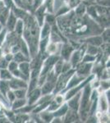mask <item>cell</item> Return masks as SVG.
I'll return each mask as SVG.
<instances>
[{
  "instance_id": "obj_1",
  "label": "cell",
  "mask_w": 110,
  "mask_h": 123,
  "mask_svg": "<svg viewBox=\"0 0 110 123\" xmlns=\"http://www.w3.org/2000/svg\"><path fill=\"white\" fill-rule=\"evenodd\" d=\"M57 25L65 36L68 34L82 39L91 35H100L103 28L87 14L77 16L73 9L68 13L57 17Z\"/></svg>"
},
{
  "instance_id": "obj_2",
  "label": "cell",
  "mask_w": 110,
  "mask_h": 123,
  "mask_svg": "<svg viewBox=\"0 0 110 123\" xmlns=\"http://www.w3.org/2000/svg\"><path fill=\"white\" fill-rule=\"evenodd\" d=\"M23 21L24 29L21 37L27 43L28 48H29L30 56L31 58L38 53L40 26L31 13Z\"/></svg>"
},
{
  "instance_id": "obj_3",
  "label": "cell",
  "mask_w": 110,
  "mask_h": 123,
  "mask_svg": "<svg viewBox=\"0 0 110 123\" xmlns=\"http://www.w3.org/2000/svg\"><path fill=\"white\" fill-rule=\"evenodd\" d=\"M75 73V69L71 68V70H69L68 71H66L63 73H60L58 76L57 81H56V84L54 86L53 91V94L55 95L58 93L62 92L63 90L65 89L66 85H67V82H68L69 79L71 78V76Z\"/></svg>"
},
{
  "instance_id": "obj_4",
  "label": "cell",
  "mask_w": 110,
  "mask_h": 123,
  "mask_svg": "<svg viewBox=\"0 0 110 123\" xmlns=\"http://www.w3.org/2000/svg\"><path fill=\"white\" fill-rule=\"evenodd\" d=\"M59 58H60V56L58 54L48 55V56L44 59L43 63H42L39 76H46V75L53 68V66H54L55 63L59 60Z\"/></svg>"
},
{
  "instance_id": "obj_5",
  "label": "cell",
  "mask_w": 110,
  "mask_h": 123,
  "mask_svg": "<svg viewBox=\"0 0 110 123\" xmlns=\"http://www.w3.org/2000/svg\"><path fill=\"white\" fill-rule=\"evenodd\" d=\"M95 77V75L91 74V76H89L88 77H86L85 80H83L79 85H77V86L73 87V88L70 89L69 90H67V92H66L65 94H64L65 100L67 101V99H68V98H70L71 97H72L73 95H75L76 94H77V93L81 92V91L83 90L84 87H85L87 84H89V83L91 82V81L93 80Z\"/></svg>"
},
{
  "instance_id": "obj_6",
  "label": "cell",
  "mask_w": 110,
  "mask_h": 123,
  "mask_svg": "<svg viewBox=\"0 0 110 123\" xmlns=\"http://www.w3.org/2000/svg\"><path fill=\"white\" fill-rule=\"evenodd\" d=\"M93 65L94 63L81 62L74 68L75 69V72L77 75H79V76L86 78V77L91 75V70H92V67H93Z\"/></svg>"
},
{
  "instance_id": "obj_7",
  "label": "cell",
  "mask_w": 110,
  "mask_h": 123,
  "mask_svg": "<svg viewBox=\"0 0 110 123\" xmlns=\"http://www.w3.org/2000/svg\"><path fill=\"white\" fill-rule=\"evenodd\" d=\"M75 49L76 48L71 42H68V40L67 42L63 43L60 49V58H62L63 61H69L70 57Z\"/></svg>"
},
{
  "instance_id": "obj_8",
  "label": "cell",
  "mask_w": 110,
  "mask_h": 123,
  "mask_svg": "<svg viewBox=\"0 0 110 123\" xmlns=\"http://www.w3.org/2000/svg\"><path fill=\"white\" fill-rule=\"evenodd\" d=\"M85 77L79 76V75H77V73L75 72L72 76H71V78L69 79V80H68V82H67V85H66L65 89L62 91V92H60V94H64L67 90H69L70 89L73 88V87L77 86V85H79L80 83H81L83 80H85Z\"/></svg>"
},
{
  "instance_id": "obj_9",
  "label": "cell",
  "mask_w": 110,
  "mask_h": 123,
  "mask_svg": "<svg viewBox=\"0 0 110 123\" xmlns=\"http://www.w3.org/2000/svg\"><path fill=\"white\" fill-rule=\"evenodd\" d=\"M46 13H47V11H46V8L44 4L39 6V7H37L32 12L33 17H35V19L36 20L37 23L39 24V25L40 27L43 25L44 22H45Z\"/></svg>"
},
{
  "instance_id": "obj_10",
  "label": "cell",
  "mask_w": 110,
  "mask_h": 123,
  "mask_svg": "<svg viewBox=\"0 0 110 123\" xmlns=\"http://www.w3.org/2000/svg\"><path fill=\"white\" fill-rule=\"evenodd\" d=\"M41 90L39 87L34 89L33 90L27 92L26 95V100H27V104L30 105H34L35 104V103L37 102L38 99L40 98L41 96Z\"/></svg>"
},
{
  "instance_id": "obj_11",
  "label": "cell",
  "mask_w": 110,
  "mask_h": 123,
  "mask_svg": "<svg viewBox=\"0 0 110 123\" xmlns=\"http://www.w3.org/2000/svg\"><path fill=\"white\" fill-rule=\"evenodd\" d=\"M9 85H10V89L13 90H17V89H22V88L27 89L28 81L13 76L11 78V80H9Z\"/></svg>"
},
{
  "instance_id": "obj_12",
  "label": "cell",
  "mask_w": 110,
  "mask_h": 123,
  "mask_svg": "<svg viewBox=\"0 0 110 123\" xmlns=\"http://www.w3.org/2000/svg\"><path fill=\"white\" fill-rule=\"evenodd\" d=\"M81 91L77 93V94H76L75 95H73L72 97H71V98L66 101L69 109L77 111L78 112L80 107V101H81Z\"/></svg>"
},
{
  "instance_id": "obj_13",
  "label": "cell",
  "mask_w": 110,
  "mask_h": 123,
  "mask_svg": "<svg viewBox=\"0 0 110 123\" xmlns=\"http://www.w3.org/2000/svg\"><path fill=\"white\" fill-rule=\"evenodd\" d=\"M81 41H83L82 43H85L87 44L94 45V46L100 47L103 45L104 41L101 38L100 35H91V36L86 37V38L81 39Z\"/></svg>"
},
{
  "instance_id": "obj_14",
  "label": "cell",
  "mask_w": 110,
  "mask_h": 123,
  "mask_svg": "<svg viewBox=\"0 0 110 123\" xmlns=\"http://www.w3.org/2000/svg\"><path fill=\"white\" fill-rule=\"evenodd\" d=\"M78 120H80V116L77 111H74L69 108L63 117V122H76Z\"/></svg>"
},
{
  "instance_id": "obj_15",
  "label": "cell",
  "mask_w": 110,
  "mask_h": 123,
  "mask_svg": "<svg viewBox=\"0 0 110 123\" xmlns=\"http://www.w3.org/2000/svg\"><path fill=\"white\" fill-rule=\"evenodd\" d=\"M11 11L17 19H21V20H25L28 16L31 14V12H28L27 10L20 8V7H17L14 5L11 7Z\"/></svg>"
},
{
  "instance_id": "obj_16",
  "label": "cell",
  "mask_w": 110,
  "mask_h": 123,
  "mask_svg": "<svg viewBox=\"0 0 110 123\" xmlns=\"http://www.w3.org/2000/svg\"><path fill=\"white\" fill-rule=\"evenodd\" d=\"M55 84H56V82H53V81L45 80V82L43 83V85L39 87L41 90V94L45 95V94H53Z\"/></svg>"
},
{
  "instance_id": "obj_17",
  "label": "cell",
  "mask_w": 110,
  "mask_h": 123,
  "mask_svg": "<svg viewBox=\"0 0 110 123\" xmlns=\"http://www.w3.org/2000/svg\"><path fill=\"white\" fill-rule=\"evenodd\" d=\"M17 18L15 17V15L12 12V11L10 10V13L9 16L7 19V21L5 23V28L7 31V32H13L14 31V28H15L16 23H17Z\"/></svg>"
},
{
  "instance_id": "obj_18",
  "label": "cell",
  "mask_w": 110,
  "mask_h": 123,
  "mask_svg": "<svg viewBox=\"0 0 110 123\" xmlns=\"http://www.w3.org/2000/svg\"><path fill=\"white\" fill-rule=\"evenodd\" d=\"M37 114L42 122H46V123L52 122V120L54 117L53 112L48 111V110H46V109L45 110L41 111L40 112H39V113H37Z\"/></svg>"
},
{
  "instance_id": "obj_19",
  "label": "cell",
  "mask_w": 110,
  "mask_h": 123,
  "mask_svg": "<svg viewBox=\"0 0 110 123\" xmlns=\"http://www.w3.org/2000/svg\"><path fill=\"white\" fill-rule=\"evenodd\" d=\"M18 69L21 71L24 76H26L29 80L30 73H31V66H30V61H25L18 64Z\"/></svg>"
},
{
  "instance_id": "obj_20",
  "label": "cell",
  "mask_w": 110,
  "mask_h": 123,
  "mask_svg": "<svg viewBox=\"0 0 110 123\" xmlns=\"http://www.w3.org/2000/svg\"><path fill=\"white\" fill-rule=\"evenodd\" d=\"M52 26L47 22H44L43 25L40 27V31H39V39L46 38V37H49L51 33Z\"/></svg>"
},
{
  "instance_id": "obj_21",
  "label": "cell",
  "mask_w": 110,
  "mask_h": 123,
  "mask_svg": "<svg viewBox=\"0 0 110 123\" xmlns=\"http://www.w3.org/2000/svg\"><path fill=\"white\" fill-rule=\"evenodd\" d=\"M26 104H27V100L26 98H15L14 101L10 104V108L13 111L17 110V109L22 108L23 106H25Z\"/></svg>"
},
{
  "instance_id": "obj_22",
  "label": "cell",
  "mask_w": 110,
  "mask_h": 123,
  "mask_svg": "<svg viewBox=\"0 0 110 123\" xmlns=\"http://www.w3.org/2000/svg\"><path fill=\"white\" fill-rule=\"evenodd\" d=\"M68 110V106H67V103L64 102L63 104H61L60 106L56 109L55 111H53V113L54 117H63V116L66 114V112Z\"/></svg>"
},
{
  "instance_id": "obj_23",
  "label": "cell",
  "mask_w": 110,
  "mask_h": 123,
  "mask_svg": "<svg viewBox=\"0 0 110 123\" xmlns=\"http://www.w3.org/2000/svg\"><path fill=\"white\" fill-rule=\"evenodd\" d=\"M31 120V116L29 113H21V112H17L15 113L13 119V122H19V123H22V122H30Z\"/></svg>"
},
{
  "instance_id": "obj_24",
  "label": "cell",
  "mask_w": 110,
  "mask_h": 123,
  "mask_svg": "<svg viewBox=\"0 0 110 123\" xmlns=\"http://www.w3.org/2000/svg\"><path fill=\"white\" fill-rule=\"evenodd\" d=\"M109 103L106 99L104 95L101 97L99 96V98H98V108H99L101 112H107L108 108H109Z\"/></svg>"
},
{
  "instance_id": "obj_25",
  "label": "cell",
  "mask_w": 110,
  "mask_h": 123,
  "mask_svg": "<svg viewBox=\"0 0 110 123\" xmlns=\"http://www.w3.org/2000/svg\"><path fill=\"white\" fill-rule=\"evenodd\" d=\"M20 52H21L26 57H28L29 59H31L29 48H28V45H27V43H26V41L22 39V37H21V40H20Z\"/></svg>"
},
{
  "instance_id": "obj_26",
  "label": "cell",
  "mask_w": 110,
  "mask_h": 123,
  "mask_svg": "<svg viewBox=\"0 0 110 123\" xmlns=\"http://www.w3.org/2000/svg\"><path fill=\"white\" fill-rule=\"evenodd\" d=\"M73 12L77 16H82L86 14V6L84 3H80L75 8L73 9Z\"/></svg>"
},
{
  "instance_id": "obj_27",
  "label": "cell",
  "mask_w": 110,
  "mask_h": 123,
  "mask_svg": "<svg viewBox=\"0 0 110 123\" xmlns=\"http://www.w3.org/2000/svg\"><path fill=\"white\" fill-rule=\"evenodd\" d=\"M9 90H11L9 85V80H0V93L5 97L6 94H7Z\"/></svg>"
},
{
  "instance_id": "obj_28",
  "label": "cell",
  "mask_w": 110,
  "mask_h": 123,
  "mask_svg": "<svg viewBox=\"0 0 110 123\" xmlns=\"http://www.w3.org/2000/svg\"><path fill=\"white\" fill-rule=\"evenodd\" d=\"M10 8H7V7H5L3 11L0 12V25H3V27L5 26V23L7 21V19L9 16L10 13Z\"/></svg>"
},
{
  "instance_id": "obj_29",
  "label": "cell",
  "mask_w": 110,
  "mask_h": 123,
  "mask_svg": "<svg viewBox=\"0 0 110 123\" xmlns=\"http://www.w3.org/2000/svg\"><path fill=\"white\" fill-rule=\"evenodd\" d=\"M23 29H24V21L21 19H17L13 32L17 34V35H20V36H21L23 32Z\"/></svg>"
},
{
  "instance_id": "obj_30",
  "label": "cell",
  "mask_w": 110,
  "mask_h": 123,
  "mask_svg": "<svg viewBox=\"0 0 110 123\" xmlns=\"http://www.w3.org/2000/svg\"><path fill=\"white\" fill-rule=\"evenodd\" d=\"M85 53H89V54H91V55H95V56H99V53H100V49H99V47L94 46V45H91V44H87Z\"/></svg>"
},
{
  "instance_id": "obj_31",
  "label": "cell",
  "mask_w": 110,
  "mask_h": 123,
  "mask_svg": "<svg viewBox=\"0 0 110 123\" xmlns=\"http://www.w3.org/2000/svg\"><path fill=\"white\" fill-rule=\"evenodd\" d=\"M13 61L17 62V63H21L22 62H25V61H30L31 59H29L28 57H26L25 55L23 54L21 52H17L15 53H13Z\"/></svg>"
},
{
  "instance_id": "obj_32",
  "label": "cell",
  "mask_w": 110,
  "mask_h": 123,
  "mask_svg": "<svg viewBox=\"0 0 110 123\" xmlns=\"http://www.w3.org/2000/svg\"><path fill=\"white\" fill-rule=\"evenodd\" d=\"M13 77V74L7 68L0 69V80H9Z\"/></svg>"
},
{
  "instance_id": "obj_33",
  "label": "cell",
  "mask_w": 110,
  "mask_h": 123,
  "mask_svg": "<svg viewBox=\"0 0 110 123\" xmlns=\"http://www.w3.org/2000/svg\"><path fill=\"white\" fill-rule=\"evenodd\" d=\"M45 21L48 24H49L51 26H53V25L57 24V17H55V15L53 13H46Z\"/></svg>"
},
{
  "instance_id": "obj_34",
  "label": "cell",
  "mask_w": 110,
  "mask_h": 123,
  "mask_svg": "<svg viewBox=\"0 0 110 123\" xmlns=\"http://www.w3.org/2000/svg\"><path fill=\"white\" fill-rule=\"evenodd\" d=\"M47 13H53L54 12V0H45L44 2Z\"/></svg>"
},
{
  "instance_id": "obj_35",
  "label": "cell",
  "mask_w": 110,
  "mask_h": 123,
  "mask_svg": "<svg viewBox=\"0 0 110 123\" xmlns=\"http://www.w3.org/2000/svg\"><path fill=\"white\" fill-rule=\"evenodd\" d=\"M15 94L16 98H26L27 95V89L22 88V89H17V90H13Z\"/></svg>"
},
{
  "instance_id": "obj_36",
  "label": "cell",
  "mask_w": 110,
  "mask_h": 123,
  "mask_svg": "<svg viewBox=\"0 0 110 123\" xmlns=\"http://www.w3.org/2000/svg\"><path fill=\"white\" fill-rule=\"evenodd\" d=\"M98 56H95V55H91L89 54V53H85L84 54V56L81 59V62H91V63H94L95 62H96Z\"/></svg>"
},
{
  "instance_id": "obj_37",
  "label": "cell",
  "mask_w": 110,
  "mask_h": 123,
  "mask_svg": "<svg viewBox=\"0 0 110 123\" xmlns=\"http://www.w3.org/2000/svg\"><path fill=\"white\" fill-rule=\"evenodd\" d=\"M71 10H72V9L70 8L68 6H67L66 4L63 5V7H61L60 8H58V10L57 12H56V14H55V17H60V16H63L65 14H67V13H68Z\"/></svg>"
},
{
  "instance_id": "obj_38",
  "label": "cell",
  "mask_w": 110,
  "mask_h": 123,
  "mask_svg": "<svg viewBox=\"0 0 110 123\" xmlns=\"http://www.w3.org/2000/svg\"><path fill=\"white\" fill-rule=\"evenodd\" d=\"M5 98L7 99V103L9 104V105L13 102L14 99L16 98V96H15V94H14V91L13 90H9L7 91V93L6 94V96H5Z\"/></svg>"
},
{
  "instance_id": "obj_39",
  "label": "cell",
  "mask_w": 110,
  "mask_h": 123,
  "mask_svg": "<svg viewBox=\"0 0 110 123\" xmlns=\"http://www.w3.org/2000/svg\"><path fill=\"white\" fill-rule=\"evenodd\" d=\"M64 1H65V4L68 6L71 9H74L81 3V0H64Z\"/></svg>"
},
{
  "instance_id": "obj_40",
  "label": "cell",
  "mask_w": 110,
  "mask_h": 123,
  "mask_svg": "<svg viewBox=\"0 0 110 123\" xmlns=\"http://www.w3.org/2000/svg\"><path fill=\"white\" fill-rule=\"evenodd\" d=\"M12 74H13V77H17V78H20V79H22V80H25L28 81V78L26 76H24L22 73L21 72V71L19 70V69H17V70L13 71V72H12Z\"/></svg>"
},
{
  "instance_id": "obj_41",
  "label": "cell",
  "mask_w": 110,
  "mask_h": 123,
  "mask_svg": "<svg viewBox=\"0 0 110 123\" xmlns=\"http://www.w3.org/2000/svg\"><path fill=\"white\" fill-rule=\"evenodd\" d=\"M8 70L11 71V72H13V71L17 70V69H18V63L17 62L12 60L8 62V65H7V67Z\"/></svg>"
},
{
  "instance_id": "obj_42",
  "label": "cell",
  "mask_w": 110,
  "mask_h": 123,
  "mask_svg": "<svg viewBox=\"0 0 110 123\" xmlns=\"http://www.w3.org/2000/svg\"><path fill=\"white\" fill-rule=\"evenodd\" d=\"M99 87L102 90L105 91L107 90H109V80H103L99 81Z\"/></svg>"
},
{
  "instance_id": "obj_43",
  "label": "cell",
  "mask_w": 110,
  "mask_h": 123,
  "mask_svg": "<svg viewBox=\"0 0 110 123\" xmlns=\"http://www.w3.org/2000/svg\"><path fill=\"white\" fill-rule=\"evenodd\" d=\"M13 3L14 6H16V7H20V8H22V9H25V10H27L26 7L25 3H23L22 0H13Z\"/></svg>"
},
{
  "instance_id": "obj_44",
  "label": "cell",
  "mask_w": 110,
  "mask_h": 123,
  "mask_svg": "<svg viewBox=\"0 0 110 123\" xmlns=\"http://www.w3.org/2000/svg\"><path fill=\"white\" fill-rule=\"evenodd\" d=\"M44 2L45 0H33V3H32V12L35 11L37 7H39V6L44 4ZM31 12V14H32Z\"/></svg>"
},
{
  "instance_id": "obj_45",
  "label": "cell",
  "mask_w": 110,
  "mask_h": 123,
  "mask_svg": "<svg viewBox=\"0 0 110 123\" xmlns=\"http://www.w3.org/2000/svg\"><path fill=\"white\" fill-rule=\"evenodd\" d=\"M8 62L6 59L4 58V57H0V69H3V68H7Z\"/></svg>"
},
{
  "instance_id": "obj_46",
  "label": "cell",
  "mask_w": 110,
  "mask_h": 123,
  "mask_svg": "<svg viewBox=\"0 0 110 123\" xmlns=\"http://www.w3.org/2000/svg\"><path fill=\"white\" fill-rule=\"evenodd\" d=\"M3 57H4V58L7 62H10V61L13 60V53H10V52L7 53H5V55Z\"/></svg>"
}]
</instances>
